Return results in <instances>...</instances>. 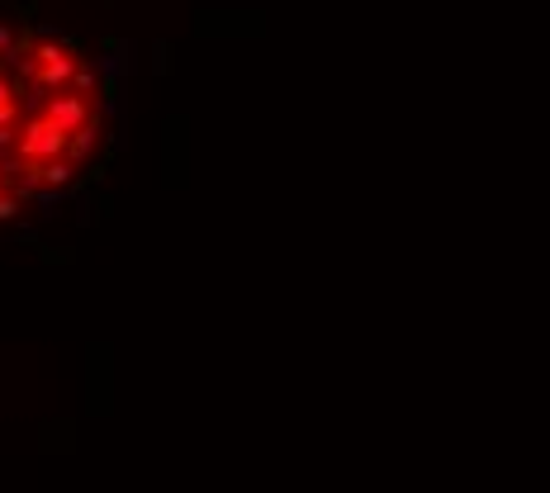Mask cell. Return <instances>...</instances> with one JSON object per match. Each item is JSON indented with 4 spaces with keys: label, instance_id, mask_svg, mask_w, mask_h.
<instances>
[{
    "label": "cell",
    "instance_id": "1",
    "mask_svg": "<svg viewBox=\"0 0 550 493\" xmlns=\"http://www.w3.org/2000/svg\"><path fill=\"white\" fill-rule=\"evenodd\" d=\"M110 138V81L76 38L0 19V223L57 200Z\"/></svg>",
    "mask_w": 550,
    "mask_h": 493
}]
</instances>
